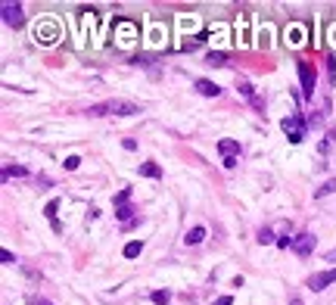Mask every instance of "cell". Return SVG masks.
Wrapping results in <instances>:
<instances>
[{"label": "cell", "instance_id": "obj_1", "mask_svg": "<svg viewBox=\"0 0 336 305\" xmlns=\"http://www.w3.org/2000/svg\"><path fill=\"white\" fill-rule=\"evenodd\" d=\"M140 106L131 100H106V103H94L87 109V116H137Z\"/></svg>", "mask_w": 336, "mask_h": 305}, {"label": "cell", "instance_id": "obj_2", "mask_svg": "<svg viewBox=\"0 0 336 305\" xmlns=\"http://www.w3.org/2000/svg\"><path fill=\"white\" fill-rule=\"evenodd\" d=\"M280 128H283V134L289 137V143H302V140H305V119L299 116V112H289V116L280 122Z\"/></svg>", "mask_w": 336, "mask_h": 305}, {"label": "cell", "instance_id": "obj_3", "mask_svg": "<svg viewBox=\"0 0 336 305\" xmlns=\"http://www.w3.org/2000/svg\"><path fill=\"white\" fill-rule=\"evenodd\" d=\"M218 152L224 156V165L234 168V165H237V152H240V140H231V137L218 140Z\"/></svg>", "mask_w": 336, "mask_h": 305}, {"label": "cell", "instance_id": "obj_4", "mask_svg": "<svg viewBox=\"0 0 336 305\" xmlns=\"http://www.w3.org/2000/svg\"><path fill=\"white\" fill-rule=\"evenodd\" d=\"M0 13H4V22H7L10 28H22V25H25L22 4H4V7H0Z\"/></svg>", "mask_w": 336, "mask_h": 305}, {"label": "cell", "instance_id": "obj_5", "mask_svg": "<svg viewBox=\"0 0 336 305\" xmlns=\"http://www.w3.org/2000/svg\"><path fill=\"white\" fill-rule=\"evenodd\" d=\"M330 284H336V268H327V271H318V274L308 277V290H315V293L327 290Z\"/></svg>", "mask_w": 336, "mask_h": 305}, {"label": "cell", "instance_id": "obj_6", "mask_svg": "<svg viewBox=\"0 0 336 305\" xmlns=\"http://www.w3.org/2000/svg\"><path fill=\"white\" fill-rule=\"evenodd\" d=\"M299 81H302V97L311 100L315 97V72L308 62H299Z\"/></svg>", "mask_w": 336, "mask_h": 305}, {"label": "cell", "instance_id": "obj_7", "mask_svg": "<svg viewBox=\"0 0 336 305\" xmlns=\"http://www.w3.org/2000/svg\"><path fill=\"white\" fill-rule=\"evenodd\" d=\"M296 255H302V258H308L311 252H315V237L311 234H299V237H293V246H289Z\"/></svg>", "mask_w": 336, "mask_h": 305}, {"label": "cell", "instance_id": "obj_8", "mask_svg": "<svg viewBox=\"0 0 336 305\" xmlns=\"http://www.w3.org/2000/svg\"><path fill=\"white\" fill-rule=\"evenodd\" d=\"M196 91H199L203 97H218V94H221V88H218L215 81H209V78H199V81H196Z\"/></svg>", "mask_w": 336, "mask_h": 305}, {"label": "cell", "instance_id": "obj_9", "mask_svg": "<svg viewBox=\"0 0 336 305\" xmlns=\"http://www.w3.org/2000/svg\"><path fill=\"white\" fill-rule=\"evenodd\" d=\"M140 178H162V165L159 162H143L140 165Z\"/></svg>", "mask_w": 336, "mask_h": 305}, {"label": "cell", "instance_id": "obj_10", "mask_svg": "<svg viewBox=\"0 0 336 305\" xmlns=\"http://www.w3.org/2000/svg\"><path fill=\"white\" fill-rule=\"evenodd\" d=\"M203 240H206V227H193V231H187V237H184L187 246H196V243H203Z\"/></svg>", "mask_w": 336, "mask_h": 305}, {"label": "cell", "instance_id": "obj_11", "mask_svg": "<svg viewBox=\"0 0 336 305\" xmlns=\"http://www.w3.org/2000/svg\"><path fill=\"white\" fill-rule=\"evenodd\" d=\"M116 218H119V221H125V224H128V221H131V218H134V209H131V206H128V203H122V206H116Z\"/></svg>", "mask_w": 336, "mask_h": 305}, {"label": "cell", "instance_id": "obj_12", "mask_svg": "<svg viewBox=\"0 0 336 305\" xmlns=\"http://www.w3.org/2000/svg\"><path fill=\"white\" fill-rule=\"evenodd\" d=\"M327 193H336V178H330L324 187H318V190H315V200H321V197H327Z\"/></svg>", "mask_w": 336, "mask_h": 305}, {"label": "cell", "instance_id": "obj_13", "mask_svg": "<svg viewBox=\"0 0 336 305\" xmlns=\"http://www.w3.org/2000/svg\"><path fill=\"white\" fill-rule=\"evenodd\" d=\"M25 175H28V171H25L22 165H7V168H4V181H10V178H25Z\"/></svg>", "mask_w": 336, "mask_h": 305}, {"label": "cell", "instance_id": "obj_14", "mask_svg": "<svg viewBox=\"0 0 336 305\" xmlns=\"http://www.w3.org/2000/svg\"><path fill=\"white\" fill-rule=\"evenodd\" d=\"M140 252H143V243H140V240H131V243L125 246V258H137Z\"/></svg>", "mask_w": 336, "mask_h": 305}, {"label": "cell", "instance_id": "obj_15", "mask_svg": "<svg viewBox=\"0 0 336 305\" xmlns=\"http://www.w3.org/2000/svg\"><path fill=\"white\" fill-rule=\"evenodd\" d=\"M56 209H59V203H56V200H50V203H47V209H44V215L53 221V227L59 231V224H56Z\"/></svg>", "mask_w": 336, "mask_h": 305}, {"label": "cell", "instance_id": "obj_16", "mask_svg": "<svg viewBox=\"0 0 336 305\" xmlns=\"http://www.w3.org/2000/svg\"><path fill=\"white\" fill-rule=\"evenodd\" d=\"M206 62H209V66H228V53H221V50H218V53H209Z\"/></svg>", "mask_w": 336, "mask_h": 305}, {"label": "cell", "instance_id": "obj_17", "mask_svg": "<svg viewBox=\"0 0 336 305\" xmlns=\"http://www.w3.org/2000/svg\"><path fill=\"white\" fill-rule=\"evenodd\" d=\"M168 299H171L168 290H156V293H153V302H156V305H168Z\"/></svg>", "mask_w": 336, "mask_h": 305}, {"label": "cell", "instance_id": "obj_18", "mask_svg": "<svg viewBox=\"0 0 336 305\" xmlns=\"http://www.w3.org/2000/svg\"><path fill=\"white\" fill-rule=\"evenodd\" d=\"M258 243H261V246H265V243H274V237H271L268 227H265V231H258Z\"/></svg>", "mask_w": 336, "mask_h": 305}, {"label": "cell", "instance_id": "obj_19", "mask_svg": "<svg viewBox=\"0 0 336 305\" xmlns=\"http://www.w3.org/2000/svg\"><path fill=\"white\" fill-rule=\"evenodd\" d=\"M62 165H65L69 171H75V168H78V165H81V159H78V156H69V159H65Z\"/></svg>", "mask_w": 336, "mask_h": 305}, {"label": "cell", "instance_id": "obj_20", "mask_svg": "<svg viewBox=\"0 0 336 305\" xmlns=\"http://www.w3.org/2000/svg\"><path fill=\"white\" fill-rule=\"evenodd\" d=\"M240 91H243V97L255 100V94H252V84H249V81H240Z\"/></svg>", "mask_w": 336, "mask_h": 305}, {"label": "cell", "instance_id": "obj_21", "mask_svg": "<svg viewBox=\"0 0 336 305\" xmlns=\"http://www.w3.org/2000/svg\"><path fill=\"white\" fill-rule=\"evenodd\" d=\"M0 258H4V265H13V262H16V255H13L10 249H0Z\"/></svg>", "mask_w": 336, "mask_h": 305}, {"label": "cell", "instance_id": "obj_22", "mask_svg": "<svg viewBox=\"0 0 336 305\" xmlns=\"http://www.w3.org/2000/svg\"><path fill=\"white\" fill-rule=\"evenodd\" d=\"M212 305H234V296H218Z\"/></svg>", "mask_w": 336, "mask_h": 305}, {"label": "cell", "instance_id": "obj_23", "mask_svg": "<svg viewBox=\"0 0 336 305\" xmlns=\"http://www.w3.org/2000/svg\"><path fill=\"white\" fill-rule=\"evenodd\" d=\"M327 69H330V81H336V59L333 56L327 59Z\"/></svg>", "mask_w": 336, "mask_h": 305}, {"label": "cell", "instance_id": "obj_24", "mask_svg": "<svg viewBox=\"0 0 336 305\" xmlns=\"http://www.w3.org/2000/svg\"><path fill=\"white\" fill-rule=\"evenodd\" d=\"M327 262H336V249H330V252H327Z\"/></svg>", "mask_w": 336, "mask_h": 305}, {"label": "cell", "instance_id": "obj_25", "mask_svg": "<svg viewBox=\"0 0 336 305\" xmlns=\"http://www.w3.org/2000/svg\"><path fill=\"white\" fill-rule=\"evenodd\" d=\"M289 305H302V299H289Z\"/></svg>", "mask_w": 336, "mask_h": 305}, {"label": "cell", "instance_id": "obj_26", "mask_svg": "<svg viewBox=\"0 0 336 305\" xmlns=\"http://www.w3.org/2000/svg\"><path fill=\"white\" fill-rule=\"evenodd\" d=\"M330 140H336V128H333V131H330Z\"/></svg>", "mask_w": 336, "mask_h": 305}, {"label": "cell", "instance_id": "obj_27", "mask_svg": "<svg viewBox=\"0 0 336 305\" xmlns=\"http://www.w3.org/2000/svg\"><path fill=\"white\" fill-rule=\"evenodd\" d=\"M37 305H50V302H37Z\"/></svg>", "mask_w": 336, "mask_h": 305}]
</instances>
